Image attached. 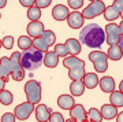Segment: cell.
Returning a JSON list of instances; mask_svg holds the SVG:
<instances>
[{"instance_id":"obj_39","label":"cell","mask_w":123,"mask_h":122,"mask_svg":"<svg viewBox=\"0 0 123 122\" xmlns=\"http://www.w3.org/2000/svg\"><path fill=\"white\" fill-rule=\"evenodd\" d=\"M19 3L23 6V7H31V6L36 4V0H19Z\"/></svg>"},{"instance_id":"obj_28","label":"cell","mask_w":123,"mask_h":122,"mask_svg":"<svg viewBox=\"0 0 123 122\" xmlns=\"http://www.w3.org/2000/svg\"><path fill=\"white\" fill-rule=\"evenodd\" d=\"M12 100H14V96H12V93H11L10 91L3 89V91L0 92V102H1V104L10 106L11 103H12Z\"/></svg>"},{"instance_id":"obj_47","label":"cell","mask_w":123,"mask_h":122,"mask_svg":"<svg viewBox=\"0 0 123 122\" xmlns=\"http://www.w3.org/2000/svg\"><path fill=\"white\" fill-rule=\"evenodd\" d=\"M120 17H122V19H123V10L120 11Z\"/></svg>"},{"instance_id":"obj_14","label":"cell","mask_w":123,"mask_h":122,"mask_svg":"<svg viewBox=\"0 0 123 122\" xmlns=\"http://www.w3.org/2000/svg\"><path fill=\"white\" fill-rule=\"evenodd\" d=\"M57 104L63 110H71L75 106V100L70 95H60L57 97Z\"/></svg>"},{"instance_id":"obj_44","label":"cell","mask_w":123,"mask_h":122,"mask_svg":"<svg viewBox=\"0 0 123 122\" xmlns=\"http://www.w3.org/2000/svg\"><path fill=\"white\" fill-rule=\"evenodd\" d=\"M119 45H120V48H122V52H123V34L120 36V40H119Z\"/></svg>"},{"instance_id":"obj_41","label":"cell","mask_w":123,"mask_h":122,"mask_svg":"<svg viewBox=\"0 0 123 122\" xmlns=\"http://www.w3.org/2000/svg\"><path fill=\"white\" fill-rule=\"evenodd\" d=\"M4 85H6V78L1 77V80H0V91H3V89H4Z\"/></svg>"},{"instance_id":"obj_25","label":"cell","mask_w":123,"mask_h":122,"mask_svg":"<svg viewBox=\"0 0 123 122\" xmlns=\"http://www.w3.org/2000/svg\"><path fill=\"white\" fill-rule=\"evenodd\" d=\"M111 103L116 107H122L123 106V92L119 89V91H114L111 92V97H110Z\"/></svg>"},{"instance_id":"obj_5","label":"cell","mask_w":123,"mask_h":122,"mask_svg":"<svg viewBox=\"0 0 123 122\" xmlns=\"http://www.w3.org/2000/svg\"><path fill=\"white\" fill-rule=\"evenodd\" d=\"M104 10H105V4H104L101 0H97V1H92L86 8H84L82 15H84L86 19H93V18H96V17H98V15H101V14H104Z\"/></svg>"},{"instance_id":"obj_33","label":"cell","mask_w":123,"mask_h":122,"mask_svg":"<svg viewBox=\"0 0 123 122\" xmlns=\"http://www.w3.org/2000/svg\"><path fill=\"white\" fill-rule=\"evenodd\" d=\"M41 37L47 41V44H48L49 47H52L53 44H55V41H56V36H55V33L52 30H44Z\"/></svg>"},{"instance_id":"obj_6","label":"cell","mask_w":123,"mask_h":122,"mask_svg":"<svg viewBox=\"0 0 123 122\" xmlns=\"http://www.w3.org/2000/svg\"><path fill=\"white\" fill-rule=\"evenodd\" d=\"M34 110H36L34 108V103L26 102V103L18 104L17 107H15V110H14V113H15V115H17V119H19V121H26Z\"/></svg>"},{"instance_id":"obj_11","label":"cell","mask_w":123,"mask_h":122,"mask_svg":"<svg viewBox=\"0 0 123 122\" xmlns=\"http://www.w3.org/2000/svg\"><path fill=\"white\" fill-rule=\"evenodd\" d=\"M68 15H70V11L63 4H56L52 10V17L56 21H64V19L68 18Z\"/></svg>"},{"instance_id":"obj_7","label":"cell","mask_w":123,"mask_h":122,"mask_svg":"<svg viewBox=\"0 0 123 122\" xmlns=\"http://www.w3.org/2000/svg\"><path fill=\"white\" fill-rule=\"evenodd\" d=\"M105 34H107V43L110 44V45H115V44H119L122 32H120L119 25H116V23H108L105 26Z\"/></svg>"},{"instance_id":"obj_21","label":"cell","mask_w":123,"mask_h":122,"mask_svg":"<svg viewBox=\"0 0 123 122\" xmlns=\"http://www.w3.org/2000/svg\"><path fill=\"white\" fill-rule=\"evenodd\" d=\"M86 71H85V66H77V67H71L68 69V77L73 81L74 80H84Z\"/></svg>"},{"instance_id":"obj_23","label":"cell","mask_w":123,"mask_h":122,"mask_svg":"<svg viewBox=\"0 0 123 122\" xmlns=\"http://www.w3.org/2000/svg\"><path fill=\"white\" fill-rule=\"evenodd\" d=\"M66 45L68 47L71 55H78V54L81 52V49H82V48H81V41H79V40H75V39H67Z\"/></svg>"},{"instance_id":"obj_9","label":"cell","mask_w":123,"mask_h":122,"mask_svg":"<svg viewBox=\"0 0 123 122\" xmlns=\"http://www.w3.org/2000/svg\"><path fill=\"white\" fill-rule=\"evenodd\" d=\"M26 29H27V34L30 37H38L45 30L43 22H40V21H30V23L27 25Z\"/></svg>"},{"instance_id":"obj_10","label":"cell","mask_w":123,"mask_h":122,"mask_svg":"<svg viewBox=\"0 0 123 122\" xmlns=\"http://www.w3.org/2000/svg\"><path fill=\"white\" fill-rule=\"evenodd\" d=\"M34 111H36V118H37V121H40V122L49 121L51 114H52L51 108H48L45 104H37Z\"/></svg>"},{"instance_id":"obj_16","label":"cell","mask_w":123,"mask_h":122,"mask_svg":"<svg viewBox=\"0 0 123 122\" xmlns=\"http://www.w3.org/2000/svg\"><path fill=\"white\" fill-rule=\"evenodd\" d=\"M101 114L104 119H114L118 115V107L114 104H104L101 107Z\"/></svg>"},{"instance_id":"obj_1","label":"cell","mask_w":123,"mask_h":122,"mask_svg":"<svg viewBox=\"0 0 123 122\" xmlns=\"http://www.w3.org/2000/svg\"><path fill=\"white\" fill-rule=\"evenodd\" d=\"M79 41L89 48H100L104 44V41H107V36L105 32L97 23H90L81 29Z\"/></svg>"},{"instance_id":"obj_24","label":"cell","mask_w":123,"mask_h":122,"mask_svg":"<svg viewBox=\"0 0 123 122\" xmlns=\"http://www.w3.org/2000/svg\"><path fill=\"white\" fill-rule=\"evenodd\" d=\"M123 52H122V48L119 44H115V45H111L110 49H108V58L112 59V61H119L122 59Z\"/></svg>"},{"instance_id":"obj_40","label":"cell","mask_w":123,"mask_h":122,"mask_svg":"<svg viewBox=\"0 0 123 122\" xmlns=\"http://www.w3.org/2000/svg\"><path fill=\"white\" fill-rule=\"evenodd\" d=\"M114 4L119 8V11H122V10H123V0H115Z\"/></svg>"},{"instance_id":"obj_34","label":"cell","mask_w":123,"mask_h":122,"mask_svg":"<svg viewBox=\"0 0 123 122\" xmlns=\"http://www.w3.org/2000/svg\"><path fill=\"white\" fill-rule=\"evenodd\" d=\"M1 45L6 48V49H11L14 45V39L11 37V36H6V37H3V40H1Z\"/></svg>"},{"instance_id":"obj_20","label":"cell","mask_w":123,"mask_h":122,"mask_svg":"<svg viewBox=\"0 0 123 122\" xmlns=\"http://www.w3.org/2000/svg\"><path fill=\"white\" fill-rule=\"evenodd\" d=\"M85 82L84 80H74L70 85V92L73 93V96H81L85 92Z\"/></svg>"},{"instance_id":"obj_32","label":"cell","mask_w":123,"mask_h":122,"mask_svg":"<svg viewBox=\"0 0 123 122\" xmlns=\"http://www.w3.org/2000/svg\"><path fill=\"white\" fill-rule=\"evenodd\" d=\"M11 77H12L15 81H22L25 78V69H23V66H18L15 69L12 70V73H11Z\"/></svg>"},{"instance_id":"obj_42","label":"cell","mask_w":123,"mask_h":122,"mask_svg":"<svg viewBox=\"0 0 123 122\" xmlns=\"http://www.w3.org/2000/svg\"><path fill=\"white\" fill-rule=\"evenodd\" d=\"M116 121H118V122H123V111L116 115Z\"/></svg>"},{"instance_id":"obj_4","label":"cell","mask_w":123,"mask_h":122,"mask_svg":"<svg viewBox=\"0 0 123 122\" xmlns=\"http://www.w3.org/2000/svg\"><path fill=\"white\" fill-rule=\"evenodd\" d=\"M25 93H26L27 102H31V103H40L41 102V85L40 82L34 81V80H30L25 84Z\"/></svg>"},{"instance_id":"obj_31","label":"cell","mask_w":123,"mask_h":122,"mask_svg":"<svg viewBox=\"0 0 123 122\" xmlns=\"http://www.w3.org/2000/svg\"><path fill=\"white\" fill-rule=\"evenodd\" d=\"M55 52H56L60 58H66V56H68L70 49H68V47L66 45V43L64 44H56V45H55Z\"/></svg>"},{"instance_id":"obj_27","label":"cell","mask_w":123,"mask_h":122,"mask_svg":"<svg viewBox=\"0 0 123 122\" xmlns=\"http://www.w3.org/2000/svg\"><path fill=\"white\" fill-rule=\"evenodd\" d=\"M40 17H41V8L37 7V6H31L27 8V18L30 21H38Z\"/></svg>"},{"instance_id":"obj_15","label":"cell","mask_w":123,"mask_h":122,"mask_svg":"<svg viewBox=\"0 0 123 122\" xmlns=\"http://www.w3.org/2000/svg\"><path fill=\"white\" fill-rule=\"evenodd\" d=\"M98 85H100L101 91L105 92V93H111V92L115 91V81H114L112 77H108V75L103 77V78L100 80Z\"/></svg>"},{"instance_id":"obj_26","label":"cell","mask_w":123,"mask_h":122,"mask_svg":"<svg viewBox=\"0 0 123 122\" xmlns=\"http://www.w3.org/2000/svg\"><path fill=\"white\" fill-rule=\"evenodd\" d=\"M33 47L38 48L40 51H43V52H48L49 45L47 44V41H45L41 36H38V37H34V39H33Z\"/></svg>"},{"instance_id":"obj_45","label":"cell","mask_w":123,"mask_h":122,"mask_svg":"<svg viewBox=\"0 0 123 122\" xmlns=\"http://www.w3.org/2000/svg\"><path fill=\"white\" fill-rule=\"evenodd\" d=\"M119 89H120V91L123 92V80L120 81V84H119Z\"/></svg>"},{"instance_id":"obj_8","label":"cell","mask_w":123,"mask_h":122,"mask_svg":"<svg viewBox=\"0 0 123 122\" xmlns=\"http://www.w3.org/2000/svg\"><path fill=\"white\" fill-rule=\"evenodd\" d=\"M84 19L85 17L82 15V13H78L77 10H74L73 13H70V15L67 18V23L73 29H79L84 26Z\"/></svg>"},{"instance_id":"obj_19","label":"cell","mask_w":123,"mask_h":122,"mask_svg":"<svg viewBox=\"0 0 123 122\" xmlns=\"http://www.w3.org/2000/svg\"><path fill=\"white\" fill-rule=\"evenodd\" d=\"M119 17H120V11H119V8L115 4H111L108 7H105V10H104V18H105L107 21H115Z\"/></svg>"},{"instance_id":"obj_18","label":"cell","mask_w":123,"mask_h":122,"mask_svg":"<svg viewBox=\"0 0 123 122\" xmlns=\"http://www.w3.org/2000/svg\"><path fill=\"white\" fill-rule=\"evenodd\" d=\"M63 66L66 69H71V67H77V66H85V62L77 58V55H70L63 59Z\"/></svg>"},{"instance_id":"obj_13","label":"cell","mask_w":123,"mask_h":122,"mask_svg":"<svg viewBox=\"0 0 123 122\" xmlns=\"http://www.w3.org/2000/svg\"><path fill=\"white\" fill-rule=\"evenodd\" d=\"M70 115L74 118L75 121H79V122H84V121L88 119V113L85 111L82 104H75L74 107L70 110Z\"/></svg>"},{"instance_id":"obj_49","label":"cell","mask_w":123,"mask_h":122,"mask_svg":"<svg viewBox=\"0 0 123 122\" xmlns=\"http://www.w3.org/2000/svg\"><path fill=\"white\" fill-rule=\"evenodd\" d=\"M114 1H115V0H114Z\"/></svg>"},{"instance_id":"obj_35","label":"cell","mask_w":123,"mask_h":122,"mask_svg":"<svg viewBox=\"0 0 123 122\" xmlns=\"http://www.w3.org/2000/svg\"><path fill=\"white\" fill-rule=\"evenodd\" d=\"M67 3L73 10H78L84 6V0H67Z\"/></svg>"},{"instance_id":"obj_12","label":"cell","mask_w":123,"mask_h":122,"mask_svg":"<svg viewBox=\"0 0 123 122\" xmlns=\"http://www.w3.org/2000/svg\"><path fill=\"white\" fill-rule=\"evenodd\" d=\"M12 62H11V58H7V56H3L1 58V62H0V74L3 78H7L11 75L12 73Z\"/></svg>"},{"instance_id":"obj_38","label":"cell","mask_w":123,"mask_h":122,"mask_svg":"<svg viewBox=\"0 0 123 122\" xmlns=\"http://www.w3.org/2000/svg\"><path fill=\"white\" fill-rule=\"evenodd\" d=\"M51 3H52V0H36V4L40 8H47Z\"/></svg>"},{"instance_id":"obj_30","label":"cell","mask_w":123,"mask_h":122,"mask_svg":"<svg viewBox=\"0 0 123 122\" xmlns=\"http://www.w3.org/2000/svg\"><path fill=\"white\" fill-rule=\"evenodd\" d=\"M88 119H90V121H93V122H100V121H103L104 118H103V114H101L100 110L90 108L88 111Z\"/></svg>"},{"instance_id":"obj_48","label":"cell","mask_w":123,"mask_h":122,"mask_svg":"<svg viewBox=\"0 0 123 122\" xmlns=\"http://www.w3.org/2000/svg\"><path fill=\"white\" fill-rule=\"evenodd\" d=\"M89 1H97V0H89Z\"/></svg>"},{"instance_id":"obj_17","label":"cell","mask_w":123,"mask_h":122,"mask_svg":"<svg viewBox=\"0 0 123 122\" xmlns=\"http://www.w3.org/2000/svg\"><path fill=\"white\" fill-rule=\"evenodd\" d=\"M59 55H57L55 51H48V52H45V56H44V65L49 69H53V67H56L57 63H59Z\"/></svg>"},{"instance_id":"obj_37","label":"cell","mask_w":123,"mask_h":122,"mask_svg":"<svg viewBox=\"0 0 123 122\" xmlns=\"http://www.w3.org/2000/svg\"><path fill=\"white\" fill-rule=\"evenodd\" d=\"M49 121L51 122H64V118H63V115L60 113H52Z\"/></svg>"},{"instance_id":"obj_43","label":"cell","mask_w":123,"mask_h":122,"mask_svg":"<svg viewBox=\"0 0 123 122\" xmlns=\"http://www.w3.org/2000/svg\"><path fill=\"white\" fill-rule=\"evenodd\" d=\"M6 4H7V0H0V7H1V8H4Z\"/></svg>"},{"instance_id":"obj_36","label":"cell","mask_w":123,"mask_h":122,"mask_svg":"<svg viewBox=\"0 0 123 122\" xmlns=\"http://www.w3.org/2000/svg\"><path fill=\"white\" fill-rule=\"evenodd\" d=\"M15 119H17L15 113H6V114H3V117H1V122H14Z\"/></svg>"},{"instance_id":"obj_22","label":"cell","mask_w":123,"mask_h":122,"mask_svg":"<svg viewBox=\"0 0 123 122\" xmlns=\"http://www.w3.org/2000/svg\"><path fill=\"white\" fill-rule=\"evenodd\" d=\"M84 82H85V87L88 89H93V88L97 87V84L100 82V80L97 78L96 73H86L84 77Z\"/></svg>"},{"instance_id":"obj_3","label":"cell","mask_w":123,"mask_h":122,"mask_svg":"<svg viewBox=\"0 0 123 122\" xmlns=\"http://www.w3.org/2000/svg\"><path fill=\"white\" fill-rule=\"evenodd\" d=\"M89 59L92 61L97 73H104L108 70V54L103 51H92L89 54Z\"/></svg>"},{"instance_id":"obj_29","label":"cell","mask_w":123,"mask_h":122,"mask_svg":"<svg viewBox=\"0 0 123 122\" xmlns=\"http://www.w3.org/2000/svg\"><path fill=\"white\" fill-rule=\"evenodd\" d=\"M33 45V40L30 39V36H21L18 40V47L21 49H27Z\"/></svg>"},{"instance_id":"obj_46","label":"cell","mask_w":123,"mask_h":122,"mask_svg":"<svg viewBox=\"0 0 123 122\" xmlns=\"http://www.w3.org/2000/svg\"><path fill=\"white\" fill-rule=\"evenodd\" d=\"M119 27H120V32H122V34H123V19H122V22H120V25H119Z\"/></svg>"},{"instance_id":"obj_2","label":"cell","mask_w":123,"mask_h":122,"mask_svg":"<svg viewBox=\"0 0 123 122\" xmlns=\"http://www.w3.org/2000/svg\"><path fill=\"white\" fill-rule=\"evenodd\" d=\"M44 58H43V51H40L38 48H27L23 49L21 55V65L23 66L25 70H36L43 65Z\"/></svg>"}]
</instances>
